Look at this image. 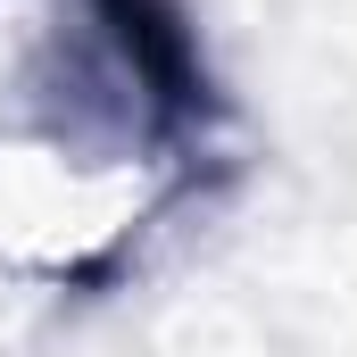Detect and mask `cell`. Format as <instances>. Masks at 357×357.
<instances>
[{"mask_svg":"<svg viewBox=\"0 0 357 357\" xmlns=\"http://www.w3.org/2000/svg\"><path fill=\"white\" fill-rule=\"evenodd\" d=\"M100 17L116 25L125 67L142 75V91H150L167 116H183V108L199 100V59H191V33H183L158 0H100Z\"/></svg>","mask_w":357,"mask_h":357,"instance_id":"obj_1","label":"cell"}]
</instances>
